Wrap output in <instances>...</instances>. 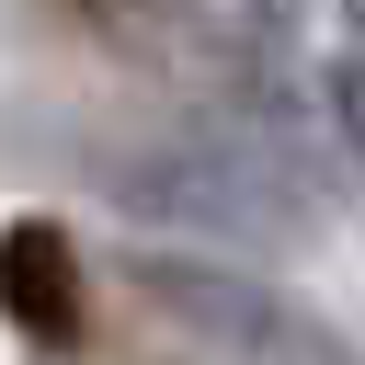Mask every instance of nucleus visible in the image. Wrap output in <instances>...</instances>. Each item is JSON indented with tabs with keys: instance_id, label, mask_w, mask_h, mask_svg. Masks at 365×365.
I'll return each instance as SVG.
<instances>
[{
	"instance_id": "obj_1",
	"label": "nucleus",
	"mask_w": 365,
	"mask_h": 365,
	"mask_svg": "<svg viewBox=\"0 0 365 365\" xmlns=\"http://www.w3.org/2000/svg\"><path fill=\"white\" fill-rule=\"evenodd\" d=\"M103 182H114L125 217H171V228H194L205 251H285V240L319 217V171H308L285 137L240 125V114L182 125V137H160V148H125V160H103Z\"/></svg>"
},
{
	"instance_id": "obj_2",
	"label": "nucleus",
	"mask_w": 365,
	"mask_h": 365,
	"mask_svg": "<svg viewBox=\"0 0 365 365\" xmlns=\"http://www.w3.org/2000/svg\"><path fill=\"white\" fill-rule=\"evenodd\" d=\"M125 285H137L160 319H182L217 365H365L319 308H297L285 285L240 274V262H228V251H205V240H182V251H137V262H125Z\"/></svg>"
},
{
	"instance_id": "obj_3",
	"label": "nucleus",
	"mask_w": 365,
	"mask_h": 365,
	"mask_svg": "<svg viewBox=\"0 0 365 365\" xmlns=\"http://www.w3.org/2000/svg\"><path fill=\"white\" fill-rule=\"evenodd\" d=\"M0 319L34 342V354H80L91 331V274H80V240L57 217H0Z\"/></svg>"
},
{
	"instance_id": "obj_4",
	"label": "nucleus",
	"mask_w": 365,
	"mask_h": 365,
	"mask_svg": "<svg viewBox=\"0 0 365 365\" xmlns=\"http://www.w3.org/2000/svg\"><path fill=\"white\" fill-rule=\"evenodd\" d=\"M319 103H331V137L365 160V0L331 11V57H319Z\"/></svg>"
},
{
	"instance_id": "obj_5",
	"label": "nucleus",
	"mask_w": 365,
	"mask_h": 365,
	"mask_svg": "<svg viewBox=\"0 0 365 365\" xmlns=\"http://www.w3.org/2000/svg\"><path fill=\"white\" fill-rule=\"evenodd\" d=\"M228 11H240V23H274V0H228Z\"/></svg>"
}]
</instances>
